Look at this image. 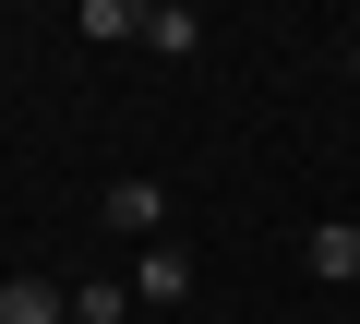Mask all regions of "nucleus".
<instances>
[{"label":"nucleus","mask_w":360,"mask_h":324,"mask_svg":"<svg viewBox=\"0 0 360 324\" xmlns=\"http://www.w3.org/2000/svg\"><path fill=\"white\" fill-rule=\"evenodd\" d=\"M180 300H193V252H180V240L132 252V312H180Z\"/></svg>","instance_id":"obj_1"},{"label":"nucleus","mask_w":360,"mask_h":324,"mask_svg":"<svg viewBox=\"0 0 360 324\" xmlns=\"http://www.w3.org/2000/svg\"><path fill=\"white\" fill-rule=\"evenodd\" d=\"M96 216H108L132 252H156V228H168V193H156V181H108V193H96Z\"/></svg>","instance_id":"obj_2"},{"label":"nucleus","mask_w":360,"mask_h":324,"mask_svg":"<svg viewBox=\"0 0 360 324\" xmlns=\"http://www.w3.org/2000/svg\"><path fill=\"white\" fill-rule=\"evenodd\" d=\"M0 324H72V288L60 276H0Z\"/></svg>","instance_id":"obj_3"},{"label":"nucleus","mask_w":360,"mask_h":324,"mask_svg":"<svg viewBox=\"0 0 360 324\" xmlns=\"http://www.w3.org/2000/svg\"><path fill=\"white\" fill-rule=\"evenodd\" d=\"M144 48L156 60H193L205 48V13H193V0H144Z\"/></svg>","instance_id":"obj_4"},{"label":"nucleus","mask_w":360,"mask_h":324,"mask_svg":"<svg viewBox=\"0 0 360 324\" xmlns=\"http://www.w3.org/2000/svg\"><path fill=\"white\" fill-rule=\"evenodd\" d=\"M300 264H312L324 288H348V276H360V228H348V216H324V228L300 240Z\"/></svg>","instance_id":"obj_5"},{"label":"nucleus","mask_w":360,"mask_h":324,"mask_svg":"<svg viewBox=\"0 0 360 324\" xmlns=\"http://www.w3.org/2000/svg\"><path fill=\"white\" fill-rule=\"evenodd\" d=\"M72 324H132V276H84L72 288Z\"/></svg>","instance_id":"obj_6"},{"label":"nucleus","mask_w":360,"mask_h":324,"mask_svg":"<svg viewBox=\"0 0 360 324\" xmlns=\"http://www.w3.org/2000/svg\"><path fill=\"white\" fill-rule=\"evenodd\" d=\"M72 25H84V37H144V13H132V0H84Z\"/></svg>","instance_id":"obj_7"}]
</instances>
